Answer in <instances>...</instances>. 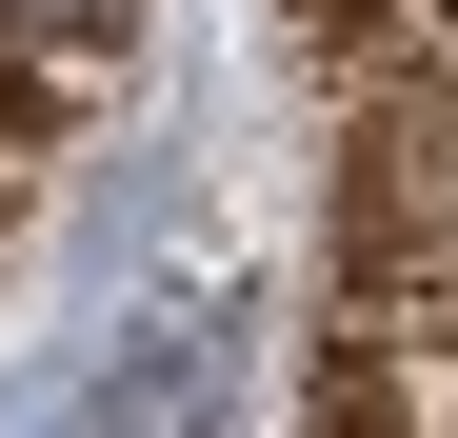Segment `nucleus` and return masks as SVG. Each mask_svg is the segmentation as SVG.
I'll return each instance as SVG.
<instances>
[{
    "label": "nucleus",
    "mask_w": 458,
    "mask_h": 438,
    "mask_svg": "<svg viewBox=\"0 0 458 438\" xmlns=\"http://www.w3.org/2000/svg\"><path fill=\"white\" fill-rule=\"evenodd\" d=\"M60 120H81V80H60V60H21V40H0V219L40 199V160H60Z\"/></svg>",
    "instance_id": "f257e3e1"
},
{
    "label": "nucleus",
    "mask_w": 458,
    "mask_h": 438,
    "mask_svg": "<svg viewBox=\"0 0 458 438\" xmlns=\"http://www.w3.org/2000/svg\"><path fill=\"white\" fill-rule=\"evenodd\" d=\"M0 40L60 60V80H120V60H140V0H0Z\"/></svg>",
    "instance_id": "f03ea898"
}]
</instances>
